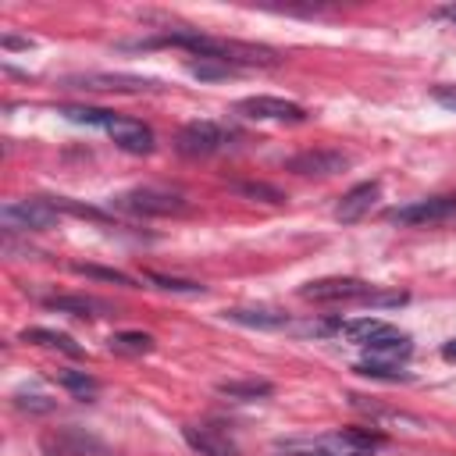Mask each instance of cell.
<instances>
[{"label": "cell", "instance_id": "cell-1", "mask_svg": "<svg viewBox=\"0 0 456 456\" xmlns=\"http://www.w3.org/2000/svg\"><path fill=\"white\" fill-rule=\"evenodd\" d=\"M381 445V435L363 431V428H346V431H328L314 438H285L274 445L278 456H370Z\"/></svg>", "mask_w": 456, "mask_h": 456}, {"label": "cell", "instance_id": "cell-2", "mask_svg": "<svg viewBox=\"0 0 456 456\" xmlns=\"http://www.w3.org/2000/svg\"><path fill=\"white\" fill-rule=\"evenodd\" d=\"M114 207L128 210V214H142V217H167V214L185 210V196L175 189H164V185H139V189L121 192L114 200Z\"/></svg>", "mask_w": 456, "mask_h": 456}, {"label": "cell", "instance_id": "cell-3", "mask_svg": "<svg viewBox=\"0 0 456 456\" xmlns=\"http://www.w3.org/2000/svg\"><path fill=\"white\" fill-rule=\"evenodd\" d=\"M57 221H61V210L50 200H14V203H4L0 210V224L7 232H43V228H53Z\"/></svg>", "mask_w": 456, "mask_h": 456}, {"label": "cell", "instance_id": "cell-4", "mask_svg": "<svg viewBox=\"0 0 456 456\" xmlns=\"http://www.w3.org/2000/svg\"><path fill=\"white\" fill-rule=\"evenodd\" d=\"M232 139V128L217 125V121H189L178 135H175V150L182 157H210L221 153Z\"/></svg>", "mask_w": 456, "mask_h": 456}, {"label": "cell", "instance_id": "cell-5", "mask_svg": "<svg viewBox=\"0 0 456 456\" xmlns=\"http://www.w3.org/2000/svg\"><path fill=\"white\" fill-rule=\"evenodd\" d=\"M64 86L68 89H96V93H146V89H160L157 78L128 75V71H86V75L64 78Z\"/></svg>", "mask_w": 456, "mask_h": 456}, {"label": "cell", "instance_id": "cell-6", "mask_svg": "<svg viewBox=\"0 0 456 456\" xmlns=\"http://www.w3.org/2000/svg\"><path fill=\"white\" fill-rule=\"evenodd\" d=\"M46 456H118L103 438L82 431V428H57L53 435L43 438Z\"/></svg>", "mask_w": 456, "mask_h": 456}, {"label": "cell", "instance_id": "cell-7", "mask_svg": "<svg viewBox=\"0 0 456 456\" xmlns=\"http://www.w3.org/2000/svg\"><path fill=\"white\" fill-rule=\"evenodd\" d=\"M385 217L392 224H438V221H452L456 217V196H428L406 207H392L385 210Z\"/></svg>", "mask_w": 456, "mask_h": 456}, {"label": "cell", "instance_id": "cell-8", "mask_svg": "<svg viewBox=\"0 0 456 456\" xmlns=\"http://www.w3.org/2000/svg\"><path fill=\"white\" fill-rule=\"evenodd\" d=\"M374 292V285H367L363 278H317V281H306L299 289L303 299H314V303H346V299H367Z\"/></svg>", "mask_w": 456, "mask_h": 456}, {"label": "cell", "instance_id": "cell-9", "mask_svg": "<svg viewBox=\"0 0 456 456\" xmlns=\"http://www.w3.org/2000/svg\"><path fill=\"white\" fill-rule=\"evenodd\" d=\"M239 114L256 121H289V125L306 121V110L296 100H281V96H246L239 100Z\"/></svg>", "mask_w": 456, "mask_h": 456}, {"label": "cell", "instance_id": "cell-10", "mask_svg": "<svg viewBox=\"0 0 456 456\" xmlns=\"http://www.w3.org/2000/svg\"><path fill=\"white\" fill-rule=\"evenodd\" d=\"M182 438L200 456H242V449L235 445V438L228 431H221V428H210V424H185L182 428Z\"/></svg>", "mask_w": 456, "mask_h": 456}, {"label": "cell", "instance_id": "cell-11", "mask_svg": "<svg viewBox=\"0 0 456 456\" xmlns=\"http://www.w3.org/2000/svg\"><path fill=\"white\" fill-rule=\"evenodd\" d=\"M103 132L114 139V146L118 150H125V153H150L153 150V132L142 125V121H135V118H121V114H114L107 125H103Z\"/></svg>", "mask_w": 456, "mask_h": 456}, {"label": "cell", "instance_id": "cell-12", "mask_svg": "<svg viewBox=\"0 0 456 456\" xmlns=\"http://www.w3.org/2000/svg\"><path fill=\"white\" fill-rule=\"evenodd\" d=\"M285 167L296 171V175H321V178H324V175L346 171V167H349V157H346L342 150H303V153L289 157Z\"/></svg>", "mask_w": 456, "mask_h": 456}, {"label": "cell", "instance_id": "cell-13", "mask_svg": "<svg viewBox=\"0 0 456 456\" xmlns=\"http://www.w3.org/2000/svg\"><path fill=\"white\" fill-rule=\"evenodd\" d=\"M378 192H381V185H378V182H360V185H353V189L335 203V221H342V224L360 221V217L374 207Z\"/></svg>", "mask_w": 456, "mask_h": 456}, {"label": "cell", "instance_id": "cell-14", "mask_svg": "<svg viewBox=\"0 0 456 456\" xmlns=\"http://www.w3.org/2000/svg\"><path fill=\"white\" fill-rule=\"evenodd\" d=\"M367 353H370L374 360H392V363H403V360L413 353V342H410V335H403V331H395V328L388 324L385 331H378V335L367 342Z\"/></svg>", "mask_w": 456, "mask_h": 456}, {"label": "cell", "instance_id": "cell-15", "mask_svg": "<svg viewBox=\"0 0 456 456\" xmlns=\"http://www.w3.org/2000/svg\"><path fill=\"white\" fill-rule=\"evenodd\" d=\"M221 317L224 321H235V324H246V328H267V331L289 324V317L281 310H267V306H232Z\"/></svg>", "mask_w": 456, "mask_h": 456}, {"label": "cell", "instance_id": "cell-16", "mask_svg": "<svg viewBox=\"0 0 456 456\" xmlns=\"http://www.w3.org/2000/svg\"><path fill=\"white\" fill-rule=\"evenodd\" d=\"M21 342H36V346H50V349H61L68 356H82V346L64 335V331H53V328H25L21 331Z\"/></svg>", "mask_w": 456, "mask_h": 456}, {"label": "cell", "instance_id": "cell-17", "mask_svg": "<svg viewBox=\"0 0 456 456\" xmlns=\"http://www.w3.org/2000/svg\"><path fill=\"white\" fill-rule=\"evenodd\" d=\"M46 306L61 310V314H75V317H96V310H107V303H100L93 296H50Z\"/></svg>", "mask_w": 456, "mask_h": 456}, {"label": "cell", "instance_id": "cell-18", "mask_svg": "<svg viewBox=\"0 0 456 456\" xmlns=\"http://www.w3.org/2000/svg\"><path fill=\"white\" fill-rule=\"evenodd\" d=\"M107 346H110V353L142 356V353H150V349H153V335H146V331H118V335H110V338H107Z\"/></svg>", "mask_w": 456, "mask_h": 456}, {"label": "cell", "instance_id": "cell-19", "mask_svg": "<svg viewBox=\"0 0 456 456\" xmlns=\"http://www.w3.org/2000/svg\"><path fill=\"white\" fill-rule=\"evenodd\" d=\"M217 392L228 395V399H264V395L274 392V385L260 381V378H246V381H221Z\"/></svg>", "mask_w": 456, "mask_h": 456}, {"label": "cell", "instance_id": "cell-20", "mask_svg": "<svg viewBox=\"0 0 456 456\" xmlns=\"http://www.w3.org/2000/svg\"><path fill=\"white\" fill-rule=\"evenodd\" d=\"M388 324L385 321H378V317H353V321H338V331L346 335V338H353V342H360V346H367L378 331H385Z\"/></svg>", "mask_w": 456, "mask_h": 456}, {"label": "cell", "instance_id": "cell-21", "mask_svg": "<svg viewBox=\"0 0 456 456\" xmlns=\"http://www.w3.org/2000/svg\"><path fill=\"white\" fill-rule=\"evenodd\" d=\"M360 374L367 378H378V381H410V370H403V363H392V360H360L356 363Z\"/></svg>", "mask_w": 456, "mask_h": 456}, {"label": "cell", "instance_id": "cell-22", "mask_svg": "<svg viewBox=\"0 0 456 456\" xmlns=\"http://www.w3.org/2000/svg\"><path fill=\"white\" fill-rule=\"evenodd\" d=\"M57 381H61L75 399H93V395L100 392V381H96L93 374H86V370H61Z\"/></svg>", "mask_w": 456, "mask_h": 456}, {"label": "cell", "instance_id": "cell-23", "mask_svg": "<svg viewBox=\"0 0 456 456\" xmlns=\"http://www.w3.org/2000/svg\"><path fill=\"white\" fill-rule=\"evenodd\" d=\"M189 75L200 78V82H217V78L239 75V68H232V64H224V61H207V57H200V61H189Z\"/></svg>", "mask_w": 456, "mask_h": 456}, {"label": "cell", "instance_id": "cell-24", "mask_svg": "<svg viewBox=\"0 0 456 456\" xmlns=\"http://www.w3.org/2000/svg\"><path fill=\"white\" fill-rule=\"evenodd\" d=\"M57 114L68 121H78V125H96V128H103L114 118V110H103V107H61Z\"/></svg>", "mask_w": 456, "mask_h": 456}, {"label": "cell", "instance_id": "cell-25", "mask_svg": "<svg viewBox=\"0 0 456 456\" xmlns=\"http://www.w3.org/2000/svg\"><path fill=\"white\" fill-rule=\"evenodd\" d=\"M75 274H86V278H100V281H114V285H135V278H128L125 271H114V267H96V264H75Z\"/></svg>", "mask_w": 456, "mask_h": 456}, {"label": "cell", "instance_id": "cell-26", "mask_svg": "<svg viewBox=\"0 0 456 456\" xmlns=\"http://www.w3.org/2000/svg\"><path fill=\"white\" fill-rule=\"evenodd\" d=\"M235 192L249 196V200H264V203H281L285 192L274 189V185H264V182H235Z\"/></svg>", "mask_w": 456, "mask_h": 456}, {"label": "cell", "instance_id": "cell-27", "mask_svg": "<svg viewBox=\"0 0 456 456\" xmlns=\"http://www.w3.org/2000/svg\"><path fill=\"white\" fill-rule=\"evenodd\" d=\"M157 289L164 292H185V296H203V285L200 281H185V278H167V274H146Z\"/></svg>", "mask_w": 456, "mask_h": 456}, {"label": "cell", "instance_id": "cell-28", "mask_svg": "<svg viewBox=\"0 0 456 456\" xmlns=\"http://www.w3.org/2000/svg\"><path fill=\"white\" fill-rule=\"evenodd\" d=\"M14 406H18V410H28V413H50V410H53V399L18 392V395H14Z\"/></svg>", "mask_w": 456, "mask_h": 456}, {"label": "cell", "instance_id": "cell-29", "mask_svg": "<svg viewBox=\"0 0 456 456\" xmlns=\"http://www.w3.org/2000/svg\"><path fill=\"white\" fill-rule=\"evenodd\" d=\"M431 96H435L445 110H456V86H435V89H431Z\"/></svg>", "mask_w": 456, "mask_h": 456}, {"label": "cell", "instance_id": "cell-30", "mask_svg": "<svg viewBox=\"0 0 456 456\" xmlns=\"http://www.w3.org/2000/svg\"><path fill=\"white\" fill-rule=\"evenodd\" d=\"M438 21H449V25H456V4H442V7H435L431 11Z\"/></svg>", "mask_w": 456, "mask_h": 456}, {"label": "cell", "instance_id": "cell-31", "mask_svg": "<svg viewBox=\"0 0 456 456\" xmlns=\"http://www.w3.org/2000/svg\"><path fill=\"white\" fill-rule=\"evenodd\" d=\"M0 43H4L7 50H28V46H32V39H18V36H4Z\"/></svg>", "mask_w": 456, "mask_h": 456}, {"label": "cell", "instance_id": "cell-32", "mask_svg": "<svg viewBox=\"0 0 456 456\" xmlns=\"http://www.w3.org/2000/svg\"><path fill=\"white\" fill-rule=\"evenodd\" d=\"M442 360H449V363H456V338L442 346Z\"/></svg>", "mask_w": 456, "mask_h": 456}]
</instances>
